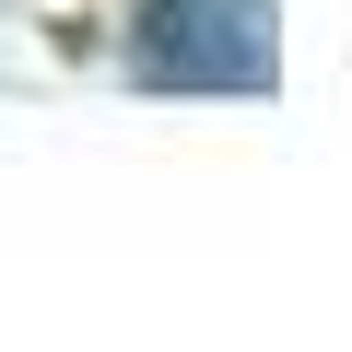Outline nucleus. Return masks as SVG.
I'll return each mask as SVG.
<instances>
[{"label":"nucleus","mask_w":352,"mask_h":352,"mask_svg":"<svg viewBox=\"0 0 352 352\" xmlns=\"http://www.w3.org/2000/svg\"><path fill=\"white\" fill-rule=\"evenodd\" d=\"M129 71L153 94H270L282 24H270V0H141Z\"/></svg>","instance_id":"obj_1"}]
</instances>
